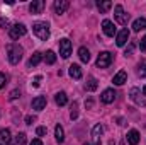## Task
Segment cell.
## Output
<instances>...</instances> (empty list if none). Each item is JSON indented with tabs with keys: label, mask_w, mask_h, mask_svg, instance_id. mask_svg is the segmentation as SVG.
<instances>
[{
	"label": "cell",
	"mask_w": 146,
	"mask_h": 145,
	"mask_svg": "<svg viewBox=\"0 0 146 145\" xmlns=\"http://www.w3.org/2000/svg\"><path fill=\"white\" fill-rule=\"evenodd\" d=\"M102 133H104V126H102V125H95L94 130H92V140H94L95 145H100V137H102Z\"/></svg>",
	"instance_id": "obj_9"
},
{
	"label": "cell",
	"mask_w": 146,
	"mask_h": 145,
	"mask_svg": "<svg viewBox=\"0 0 146 145\" xmlns=\"http://www.w3.org/2000/svg\"><path fill=\"white\" fill-rule=\"evenodd\" d=\"M39 82H41V75H37L36 79H34V87H37V85H39Z\"/></svg>",
	"instance_id": "obj_37"
},
{
	"label": "cell",
	"mask_w": 146,
	"mask_h": 145,
	"mask_svg": "<svg viewBox=\"0 0 146 145\" xmlns=\"http://www.w3.org/2000/svg\"><path fill=\"white\" fill-rule=\"evenodd\" d=\"M46 132H48V130H46L44 126H39V128L36 130V133L39 135V137H42V135H46Z\"/></svg>",
	"instance_id": "obj_32"
},
{
	"label": "cell",
	"mask_w": 146,
	"mask_h": 145,
	"mask_svg": "<svg viewBox=\"0 0 146 145\" xmlns=\"http://www.w3.org/2000/svg\"><path fill=\"white\" fill-rule=\"evenodd\" d=\"M97 87H99L97 79H95V77H90V79H88V82H87V85H85V89H87V91H95Z\"/></svg>",
	"instance_id": "obj_24"
},
{
	"label": "cell",
	"mask_w": 146,
	"mask_h": 145,
	"mask_svg": "<svg viewBox=\"0 0 146 145\" xmlns=\"http://www.w3.org/2000/svg\"><path fill=\"white\" fill-rule=\"evenodd\" d=\"M85 145H90V144H85Z\"/></svg>",
	"instance_id": "obj_40"
},
{
	"label": "cell",
	"mask_w": 146,
	"mask_h": 145,
	"mask_svg": "<svg viewBox=\"0 0 146 145\" xmlns=\"http://www.w3.org/2000/svg\"><path fill=\"white\" fill-rule=\"evenodd\" d=\"M68 7H70V2L68 0H56L54 2V12L56 14H65Z\"/></svg>",
	"instance_id": "obj_10"
},
{
	"label": "cell",
	"mask_w": 146,
	"mask_h": 145,
	"mask_svg": "<svg viewBox=\"0 0 146 145\" xmlns=\"http://www.w3.org/2000/svg\"><path fill=\"white\" fill-rule=\"evenodd\" d=\"M26 26L24 24H15L14 28H10V31H9V34H10V38L12 39H19V38H22L24 34H26Z\"/></svg>",
	"instance_id": "obj_6"
},
{
	"label": "cell",
	"mask_w": 146,
	"mask_h": 145,
	"mask_svg": "<svg viewBox=\"0 0 146 145\" xmlns=\"http://www.w3.org/2000/svg\"><path fill=\"white\" fill-rule=\"evenodd\" d=\"M19 96H21V92H19L17 89H15V91H12V92H10V96H9V99H17Z\"/></svg>",
	"instance_id": "obj_31"
},
{
	"label": "cell",
	"mask_w": 146,
	"mask_h": 145,
	"mask_svg": "<svg viewBox=\"0 0 146 145\" xmlns=\"http://www.w3.org/2000/svg\"><path fill=\"white\" fill-rule=\"evenodd\" d=\"M68 73L72 75L73 79H82V75H83L82 68H80V65H76V63L70 65V70H68Z\"/></svg>",
	"instance_id": "obj_19"
},
{
	"label": "cell",
	"mask_w": 146,
	"mask_h": 145,
	"mask_svg": "<svg viewBox=\"0 0 146 145\" xmlns=\"http://www.w3.org/2000/svg\"><path fill=\"white\" fill-rule=\"evenodd\" d=\"M146 29V19L145 17H139V19H136L134 22H133V31L134 33H139V31H143Z\"/></svg>",
	"instance_id": "obj_18"
},
{
	"label": "cell",
	"mask_w": 146,
	"mask_h": 145,
	"mask_svg": "<svg viewBox=\"0 0 146 145\" xmlns=\"http://www.w3.org/2000/svg\"><path fill=\"white\" fill-rule=\"evenodd\" d=\"M41 60H42V55H41L39 51H36V53L31 56V60H29V67H36Z\"/></svg>",
	"instance_id": "obj_25"
},
{
	"label": "cell",
	"mask_w": 146,
	"mask_h": 145,
	"mask_svg": "<svg viewBox=\"0 0 146 145\" xmlns=\"http://www.w3.org/2000/svg\"><path fill=\"white\" fill-rule=\"evenodd\" d=\"M44 108H46V97L44 96H37L36 99H33V109L42 111Z\"/></svg>",
	"instance_id": "obj_15"
},
{
	"label": "cell",
	"mask_w": 146,
	"mask_h": 145,
	"mask_svg": "<svg viewBox=\"0 0 146 145\" xmlns=\"http://www.w3.org/2000/svg\"><path fill=\"white\" fill-rule=\"evenodd\" d=\"M97 7H99V10H100L102 14H106L110 7H112V2H109V0H106V2H97Z\"/></svg>",
	"instance_id": "obj_23"
},
{
	"label": "cell",
	"mask_w": 146,
	"mask_h": 145,
	"mask_svg": "<svg viewBox=\"0 0 146 145\" xmlns=\"http://www.w3.org/2000/svg\"><path fill=\"white\" fill-rule=\"evenodd\" d=\"M33 33L41 41H46L49 38V24L48 22H34L33 24Z\"/></svg>",
	"instance_id": "obj_2"
},
{
	"label": "cell",
	"mask_w": 146,
	"mask_h": 145,
	"mask_svg": "<svg viewBox=\"0 0 146 145\" xmlns=\"http://www.w3.org/2000/svg\"><path fill=\"white\" fill-rule=\"evenodd\" d=\"M143 94H145V96H146V85H145V87H143Z\"/></svg>",
	"instance_id": "obj_39"
},
{
	"label": "cell",
	"mask_w": 146,
	"mask_h": 145,
	"mask_svg": "<svg viewBox=\"0 0 146 145\" xmlns=\"http://www.w3.org/2000/svg\"><path fill=\"white\" fill-rule=\"evenodd\" d=\"M114 19H115L119 24L126 26V24H127V21H129V14H126V12H124L122 5H115V7H114Z\"/></svg>",
	"instance_id": "obj_3"
},
{
	"label": "cell",
	"mask_w": 146,
	"mask_h": 145,
	"mask_svg": "<svg viewBox=\"0 0 146 145\" xmlns=\"http://www.w3.org/2000/svg\"><path fill=\"white\" fill-rule=\"evenodd\" d=\"M139 75L141 77H146V62H141L139 63Z\"/></svg>",
	"instance_id": "obj_28"
},
{
	"label": "cell",
	"mask_w": 146,
	"mask_h": 145,
	"mask_svg": "<svg viewBox=\"0 0 146 145\" xmlns=\"http://www.w3.org/2000/svg\"><path fill=\"white\" fill-rule=\"evenodd\" d=\"M133 50H134V44H129V48L126 50V53H124V55H126V56H127V55H133Z\"/></svg>",
	"instance_id": "obj_34"
},
{
	"label": "cell",
	"mask_w": 146,
	"mask_h": 145,
	"mask_svg": "<svg viewBox=\"0 0 146 145\" xmlns=\"http://www.w3.org/2000/svg\"><path fill=\"white\" fill-rule=\"evenodd\" d=\"M5 84H7V77H5V73L0 72V89L5 87Z\"/></svg>",
	"instance_id": "obj_29"
},
{
	"label": "cell",
	"mask_w": 146,
	"mask_h": 145,
	"mask_svg": "<svg viewBox=\"0 0 146 145\" xmlns=\"http://www.w3.org/2000/svg\"><path fill=\"white\" fill-rule=\"evenodd\" d=\"M112 60H114L112 53H109V51H102V53L99 55V58H97V67H99V68H107V67H110Z\"/></svg>",
	"instance_id": "obj_4"
},
{
	"label": "cell",
	"mask_w": 146,
	"mask_h": 145,
	"mask_svg": "<svg viewBox=\"0 0 146 145\" xmlns=\"http://www.w3.org/2000/svg\"><path fill=\"white\" fill-rule=\"evenodd\" d=\"M26 133H19L15 138H14V145H26Z\"/></svg>",
	"instance_id": "obj_27"
},
{
	"label": "cell",
	"mask_w": 146,
	"mask_h": 145,
	"mask_svg": "<svg viewBox=\"0 0 146 145\" xmlns=\"http://www.w3.org/2000/svg\"><path fill=\"white\" fill-rule=\"evenodd\" d=\"M54 101H56V104H58V106H65V104L68 103V97H66V94H65V92H58V94L54 96Z\"/></svg>",
	"instance_id": "obj_21"
},
{
	"label": "cell",
	"mask_w": 146,
	"mask_h": 145,
	"mask_svg": "<svg viewBox=\"0 0 146 145\" xmlns=\"http://www.w3.org/2000/svg\"><path fill=\"white\" fill-rule=\"evenodd\" d=\"M102 29H104L106 36H109V38H112L115 34V26H114V22L109 21V19H104L102 21Z\"/></svg>",
	"instance_id": "obj_8"
},
{
	"label": "cell",
	"mask_w": 146,
	"mask_h": 145,
	"mask_svg": "<svg viewBox=\"0 0 146 145\" xmlns=\"http://www.w3.org/2000/svg\"><path fill=\"white\" fill-rule=\"evenodd\" d=\"M60 55L63 58H68L72 55V43H70V39H66V38L60 39Z\"/></svg>",
	"instance_id": "obj_5"
},
{
	"label": "cell",
	"mask_w": 146,
	"mask_h": 145,
	"mask_svg": "<svg viewBox=\"0 0 146 145\" xmlns=\"http://www.w3.org/2000/svg\"><path fill=\"white\" fill-rule=\"evenodd\" d=\"M31 145H42V142H41L39 138H34V140L31 142Z\"/></svg>",
	"instance_id": "obj_36"
},
{
	"label": "cell",
	"mask_w": 146,
	"mask_h": 145,
	"mask_svg": "<svg viewBox=\"0 0 146 145\" xmlns=\"http://www.w3.org/2000/svg\"><path fill=\"white\" fill-rule=\"evenodd\" d=\"M129 97L138 104V106H143L145 108L146 106V99L145 97H141V94H139V89H136V87H133L131 89V92H129Z\"/></svg>",
	"instance_id": "obj_7"
},
{
	"label": "cell",
	"mask_w": 146,
	"mask_h": 145,
	"mask_svg": "<svg viewBox=\"0 0 146 145\" xmlns=\"http://www.w3.org/2000/svg\"><path fill=\"white\" fill-rule=\"evenodd\" d=\"M139 48H141V51H145V53H146V36L139 41Z\"/></svg>",
	"instance_id": "obj_33"
},
{
	"label": "cell",
	"mask_w": 146,
	"mask_h": 145,
	"mask_svg": "<svg viewBox=\"0 0 146 145\" xmlns=\"http://www.w3.org/2000/svg\"><path fill=\"white\" fill-rule=\"evenodd\" d=\"M7 56H9V62L12 65H17L21 60H22V48L15 43H10L7 46Z\"/></svg>",
	"instance_id": "obj_1"
},
{
	"label": "cell",
	"mask_w": 146,
	"mask_h": 145,
	"mask_svg": "<svg viewBox=\"0 0 146 145\" xmlns=\"http://www.w3.org/2000/svg\"><path fill=\"white\" fill-rule=\"evenodd\" d=\"M127 80V73L124 72V70H121V72H117L114 75V79H112V82L115 84V85H122L124 82Z\"/></svg>",
	"instance_id": "obj_17"
},
{
	"label": "cell",
	"mask_w": 146,
	"mask_h": 145,
	"mask_svg": "<svg viewBox=\"0 0 146 145\" xmlns=\"http://www.w3.org/2000/svg\"><path fill=\"white\" fill-rule=\"evenodd\" d=\"M9 26V21L7 19H0V28H7Z\"/></svg>",
	"instance_id": "obj_35"
},
{
	"label": "cell",
	"mask_w": 146,
	"mask_h": 145,
	"mask_svg": "<svg viewBox=\"0 0 146 145\" xmlns=\"http://www.w3.org/2000/svg\"><path fill=\"white\" fill-rule=\"evenodd\" d=\"M44 60H46V63L48 65H53L54 62H56V55H54V51H46V55H44Z\"/></svg>",
	"instance_id": "obj_26"
},
{
	"label": "cell",
	"mask_w": 146,
	"mask_h": 145,
	"mask_svg": "<svg viewBox=\"0 0 146 145\" xmlns=\"http://www.w3.org/2000/svg\"><path fill=\"white\" fill-rule=\"evenodd\" d=\"M33 121H34V118H33V116H27V118H26V123H27V125H31Z\"/></svg>",
	"instance_id": "obj_38"
},
{
	"label": "cell",
	"mask_w": 146,
	"mask_h": 145,
	"mask_svg": "<svg viewBox=\"0 0 146 145\" xmlns=\"http://www.w3.org/2000/svg\"><path fill=\"white\" fill-rule=\"evenodd\" d=\"M78 56H80V60H82L83 63H88V62H90V51H88L85 46H82V48L78 50Z\"/></svg>",
	"instance_id": "obj_20"
},
{
	"label": "cell",
	"mask_w": 146,
	"mask_h": 145,
	"mask_svg": "<svg viewBox=\"0 0 146 145\" xmlns=\"http://www.w3.org/2000/svg\"><path fill=\"white\" fill-rule=\"evenodd\" d=\"M42 9H44V2H42V0H33L31 5H29L31 14H41Z\"/></svg>",
	"instance_id": "obj_12"
},
{
	"label": "cell",
	"mask_w": 146,
	"mask_h": 145,
	"mask_svg": "<svg viewBox=\"0 0 146 145\" xmlns=\"http://www.w3.org/2000/svg\"><path fill=\"white\" fill-rule=\"evenodd\" d=\"M12 144V137H10V132L7 128H2L0 130V145H10Z\"/></svg>",
	"instance_id": "obj_13"
},
{
	"label": "cell",
	"mask_w": 146,
	"mask_h": 145,
	"mask_svg": "<svg viewBox=\"0 0 146 145\" xmlns=\"http://www.w3.org/2000/svg\"><path fill=\"white\" fill-rule=\"evenodd\" d=\"M100 99H102V103H106V104L114 103V99H115V92H114V89H106V91L102 92Z\"/></svg>",
	"instance_id": "obj_11"
},
{
	"label": "cell",
	"mask_w": 146,
	"mask_h": 145,
	"mask_svg": "<svg viewBox=\"0 0 146 145\" xmlns=\"http://www.w3.org/2000/svg\"><path fill=\"white\" fill-rule=\"evenodd\" d=\"M127 39H129V31H127V29H122V31L117 34V38H115V44H117V46H124V44L127 43Z\"/></svg>",
	"instance_id": "obj_14"
},
{
	"label": "cell",
	"mask_w": 146,
	"mask_h": 145,
	"mask_svg": "<svg viewBox=\"0 0 146 145\" xmlns=\"http://www.w3.org/2000/svg\"><path fill=\"white\" fill-rule=\"evenodd\" d=\"M54 137H56V142H60V144L65 142V132L60 125H56V128H54Z\"/></svg>",
	"instance_id": "obj_22"
},
{
	"label": "cell",
	"mask_w": 146,
	"mask_h": 145,
	"mask_svg": "<svg viewBox=\"0 0 146 145\" xmlns=\"http://www.w3.org/2000/svg\"><path fill=\"white\" fill-rule=\"evenodd\" d=\"M76 116H78V111H76V103H73V106H72V119H76Z\"/></svg>",
	"instance_id": "obj_30"
},
{
	"label": "cell",
	"mask_w": 146,
	"mask_h": 145,
	"mask_svg": "<svg viewBox=\"0 0 146 145\" xmlns=\"http://www.w3.org/2000/svg\"><path fill=\"white\" fill-rule=\"evenodd\" d=\"M127 144L129 145H138L139 144V132H138V130H129V132H127Z\"/></svg>",
	"instance_id": "obj_16"
}]
</instances>
